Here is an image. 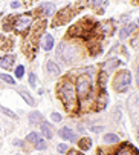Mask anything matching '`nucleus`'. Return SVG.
I'll use <instances>...</instances> for the list:
<instances>
[{"mask_svg": "<svg viewBox=\"0 0 139 155\" xmlns=\"http://www.w3.org/2000/svg\"><path fill=\"white\" fill-rule=\"evenodd\" d=\"M58 95L64 104V109L67 110V112H75V110L78 109V100H77V91L75 87L72 84V81H64L61 86H60V91H58Z\"/></svg>", "mask_w": 139, "mask_h": 155, "instance_id": "1", "label": "nucleus"}, {"mask_svg": "<svg viewBox=\"0 0 139 155\" xmlns=\"http://www.w3.org/2000/svg\"><path fill=\"white\" fill-rule=\"evenodd\" d=\"M130 81H131L130 72H128V71H119L116 75H115V80H113V87H115V91L124 92L127 87L130 86Z\"/></svg>", "mask_w": 139, "mask_h": 155, "instance_id": "2", "label": "nucleus"}, {"mask_svg": "<svg viewBox=\"0 0 139 155\" xmlns=\"http://www.w3.org/2000/svg\"><path fill=\"white\" fill-rule=\"evenodd\" d=\"M77 49L72 46V45H69V43H61L60 48H58V57L64 61V63H71L75 60L77 57Z\"/></svg>", "mask_w": 139, "mask_h": 155, "instance_id": "3", "label": "nucleus"}, {"mask_svg": "<svg viewBox=\"0 0 139 155\" xmlns=\"http://www.w3.org/2000/svg\"><path fill=\"white\" fill-rule=\"evenodd\" d=\"M75 91L78 94V97L81 100L87 98L90 94H92V83L87 77H80L77 80V87H75Z\"/></svg>", "mask_w": 139, "mask_h": 155, "instance_id": "4", "label": "nucleus"}, {"mask_svg": "<svg viewBox=\"0 0 139 155\" xmlns=\"http://www.w3.org/2000/svg\"><path fill=\"white\" fill-rule=\"evenodd\" d=\"M11 17H12L11 18L12 20V29H15L18 32L28 29L29 25H31V20H32L31 14H21V15H17V17L11 15Z\"/></svg>", "mask_w": 139, "mask_h": 155, "instance_id": "5", "label": "nucleus"}, {"mask_svg": "<svg viewBox=\"0 0 139 155\" xmlns=\"http://www.w3.org/2000/svg\"><path fill=\"white\" fill-rule=\"evenodd\" d=\"M90 28H92V21L83 20L81 23L75 25V26L71 29V32H69V34H71V35H80V37H83V32H89Z\"/></svg>", "mask_w": 139, "mask_h": 155, "instance_id": "6", "label": "nucleus"}, {"mask_svg": "<svg viewBox=\"0 0 139 155\" xmlns=\"http://www.w3.org/2000/svg\"><path fill=\"white\" fill-rule=\"evenodd\" d=\"M58 135L63 140H69V141H77V134L71 129V127H61L58 130Z\"/></svg>", "mask_w": 139, "mask_h": 155, "instance_id": "7", "label": "nucleus"}, {"mask_svg": "<svg viewBox=\"0 0 139 155\" xmlns=\"http://www.w3.org/2000/svg\"><path fill=\"white\" fill-rule=\"evenodd\" d=\"M115 155H139V152H137V149L133 147L131 144H122V146L116 150V153H115Z\"/></svg>", "mask_w": 139, "mask_h": 155, "instance_id": "8", "label": "nucleus"}, {"mask_svg": "<svg viewBox=\"0 0 139 155\" xmlns=\"http://www.w3.org/2000/svg\"><path fill=\"white\" fill-rule=\"evenodd\" d=\"M40 124H41V134L44 135V138L51 140V138L54 137V132H52V126H51L49 123H46V121H43V123H40Z\"/></svg>", "mask_w": 139, "mask_h": 155, "instance_id": "9", "label": "nucleus"}, {"mask_svg": "<svg viewBox=\"0 0 139 155\" xmlns=\"http://www.w3.org/2000/svg\"><path fill=\"white\" fill-rule=\"evenodd\" d=\"M15 57L14 55H5L3 58H0V68H3V69H9L12 63H14Z\"/></svg>", "mask_w": 139, "mask_h": 155, "instance_id": "10", "label": "nucleus"}, {"mask_svg": "<svg viewBox=\"0 0 139 155\" xmlns=\"http://www.w3.org/2000/svg\"><path fill=\"white\" fill-rule=\"evenodd\" d=\"M46 69H48V72L49 74H52V75H60V68L57 66V63H54L52 60H49L48 63H46Z\"/></svg>", "mask_w": 139, "mask_h": 155, "instance_id": "11", "label": "nucleus"}, {"mask_svg": "<svg viewBox=\"0 0 139 155\" xmlns=\"http://www.w3.org/2000/svg\"><path fill=\"white\" fill-rule=\"evenodd\" d=\"M43 48L46 51H51L54 48V37L51 34H46L44 35V38H43Z\"/></svg>", "mask_w": 139, "mask_h": 155, "instance_id": "12", "label": "nucleus"}, {"mask_svg": "<svg viewBox=\"0 0 139 155\" xmlns=\"http://www.w3.org/2000/svg\"><path fill=\"white\" fill-rule=\"evenodd\" d=\"M38 11H40L43 15H48V17H49V15L54 12V5H52V3H43Z\"/></svg>", "mask_w": 139, "mask_h": 155, "instance_id": "13", "label": "nucleus"}, {"mask_svg": "<svg viewBox=\"0 0 139 155\" xmlns=\"http://www.w3.org/2000/svg\"><path fill=\"white\" fill-rule=\"evenodd\" d=\"M134 28H136V25H133V23H130V25H127V26H124L122 29H121V32H119V37L121 38H125V37H128L133 31H134Z\"/></svg>", "mask_w": 139, "mask_h": 155, "instance_id": "14", "label": "nucleus"}, {"mask_svg": "<svg viewBox=\"0 0 139 155\" xmlns=\"http://www.w3.org/2000/svg\"><path fill=\"white\" fill-rule=\"evenodd\" d=\"M18 94H20V95L23 97V100H25V101H26V103H28L29 106H35V104H37V103H35V100H34V97H32V95H29V94H28L26 91L20 89V91H18Z\"/></svg>", "mask_w": 139, "mask_h": 155, "instance_id": "15", "label": "nucleus"}, {"mask_svg": "<svg viewBox=\"0 0 139 155\" xmlns=\"http://www.w3.org/2000/svg\"><path fill=\"white\" fill-rule=\"evenodd\" d=\"M29 123L31 124H37V123H43V115L40 114V112H32V114H29Z\"/></svg>", "mask_w": 139, "mask_h": 155, "instance_id": "16", "label": "nucleus"}, {"mask_svg": "<svg viewBox=\"0 0 139 155\" xmlns=\"http://www.w3.org/2000/svg\"><path fill=\"white\" fill-rule=\"evenodd\" d=\"M90 146H92V140H90V138L84 137V138L78 140V147H80L81 150H87V149H90Z\"/></svg>", "mask_w": 139, "mask_h": 155, "instance_id": "17", "label": "nucleus"}, {"mask_svg": "<svg viewBox=\"0 0 139 155\" xmlns=\"http://www.w3.org/2000/svg\"><path fill=\"white\" fill-rule=\"evenodd\" d=\"M118 135H115V134H106L104 135V141L106 143H118Z\"/></svg>", "mask_w": 139, "mask_h": 155, "instance_id": "18", "label": "nucleus"}, {"mask_svg": "<svg viewBox=\"0 0 139 155\" xmlns=\"http://www.w3.org/2000/svg\"><path fill=\"white\" fill-rule=\"evenodd\" d=\"M0 110H2L3 114H6L8 117H11V118H17V115L12 112V110H11V109H8V107H5V106H0Z\"/></svg>", "mask_w": 139, "mask_h": 155, "instance_id": "19", "label": "nucleus"}, {"mask_svg": "<svg viewBox=\"0 0 139 155\" xmlns=\"http://www.w3.org/2000/svg\"><path fill=\"white\" fill-rule=\"evenodd\" d=\"M106 81H107V74L106 72H101L100 74V86H101L103 91H104V87H106Z\"/></svg>", "mask_w": 139, "mask_h": 155, "instance_id": "20", "label": "nucleus"}, {"mask_svg": "<svg viewBox=\"0 0 139 155\" xmlns=\"http://www.w3.org/2000/svg\"><path fill=\"white\" fill-rule=\"evenodd\" d=\"M0 78H2L3 81H6V83H9V84H14L15 83V80L11 75H8V74H0Z\"/></svg>", "mask_w": 139, "mask_h": 155, "instance_id": "21", "label": "nucleus"}, {"mask_svg": "<svg viewBox=\"0 0 139 155\" xmlns=\"http://www.w3.org/2000/svg\"><path fill=\"white\" fill-rule=\"evenodd\" d=\"M34 144H35V149H38V150H44V149H46V143H44L41 138H38Z\"/></svg>", "mask_w": 139, "mask_h": 155, "instance_id": "22", "label": "nucleus"}, {"mask_svg": "<svg viewBox=\"0 0 139 155\" xmlns=\"http://www.w3.org/2000/svg\"><path fill=\"white\" fill-rule=\"evenodd\" d=\"M38 138H40V135L37 134V132H31V134L28 135V138H26V140H29L31 143H35V141H37Z\"/></svg>", "mask_w": 139, "mask_h": 155, "instance_id": "23", "label": "nucleus"}, {"mask_svg": "<svg viewBox=\"0 0 139 155\" xmlns=\"http://www.w3.org/2000/svg\"><path fill=\"white\" fill-rule=\"evenodd\" d=\"M23 74H25V68H23V66H17V69H15V77H17V78H21Z\"/></svg>", "mask_w": 139, "mask_h": 155, "instance_id": "24", "label": "nucleus"}, {"mask_svg": "<svg viewBox=\"0 0 139 155\" xmlns=\"http://www.w3.org/2000/svg\"><path fill=\"white\" fill-rule=\"evenodd\" d=\"M57 150H58L60 153H66V150H67V144H64V143L58 144V146H57Z\"/></svg>", "mask_w": 139, "mask_h": 155, "instance_id": "25", "label": "nucleus"}, {"mask_svg": "<svg viewBox=\"0 0 139 155\" xmlns=\"http://www.w3.org/2000/svg\"><path fill=\"white\" fill-rule=\"evenodd\" d=\"M35 78H37V77H35V74H34V72H31V74H29V84H31L32 87H34V86H35V83H37V80H35Z\"/></svg>", "mask_w": 139, "mask_h": 155, "instance_id": "26", "label": "nucleus"}, {"mask_svg": "<svg viewBox=\"0 0 139 155\" xmlns=\"http://www.w3.org/2000/svg\"><path fill=\"white\" fill-rule=\"evenodd\" d=\"M51 118H52L54 121H61V115H60L58 112H54V114L51 115Z\"/></svg>", "mask_w": 139, "mask_h": 155, "instance_id": "27", "label": "nucleus"}, {"mask_svg": "<svg viewBox=\"0 0 139 155\" xmlns=\"http://www.w3.org/2000/svg\"><path fill=\"white\" fill-rule=\"evenodd\" d=\"M66 155H83V153H78L77 150H67V153Z\"/></svg>", "mask_w": 139, "mask_h": 155, "instance_id": "28", "label": "nucleus"}, {"mask_svg": "<svg viewBox=\"0 0 139 155\" xmlns=\"http://www.w3.org/2000/svg\"><path fill=\"white\" fill-rule=\"evenodd\" d=\"M93 3H96V5H104L106 3V0H92Z\"/></svg>", "mask_w": 139, "mask_h": 155, "instance_id": "29", "label": "nucleus"}, {"mask_svg": "<svg viewBox=\"0 0 139 155\" xmlns=\"http://www.w3.org/2000/svg\"><path fill=\"white\" fill-rule=\"evenodd\" d=\"M18 6H20V3H18V2H12V3H11V8H12V9H17Z\"/></svg>", "mask_w": 139, "mask_h": 155, "instance_id": "30", "label": "nucleus"}, {"mask_svg": "<svg viewBox=\"0 0 139 155\" xmlns=\"http://www.w3.org/2000/svg\"><path fill=\"white\" fill-rule=\"evenodd\" d=\"M136 83L139 86V66H137V69H136Z\"/></svg>", "mask_w": 139, "mask_h": 155, "instance_id": "31", "label": "nucleus"}, {"mask_svg": "<svg viewBox=\"0 0 139 155\" xmlns=\"http://www.w3.org/2000/svg\"><path fill=\"white\" fill-rule=\"evenodd\" d=\"M92 130H93V132H101V127L100 126H95V127H92Z\"/></svg>", "mask_w": 139, "mask_h": 155, "instance_id": "32", "label": "nucleus"}, {"mask_svg": "<svg viewBox=\"0 0 139 155\" xmlns=\"http://www.w3.org/2000/svg\"><path fill=\"white\" fill-rule=\"evenodd\" d=\"M14 144H15V146H21V141H18V140H15V141H14Z\"/></svg>", "mask_w": 139, "mask_h": 155, "instance_id": "33", "label": "nucleus"}, {"mask_svg": "<svg viewBox=\"0 0 139 155\" xmlns=\"http://www.w3.org/2000/svg\"><path fill=\"white\" fill-rule=\"evenodd\" d=\"M137 103H139V100H137Z\"/></svg>", "mask_w": 139, "mask_h": 155, "instance_id": "34", "label": "nucleus"}, {"mask_svg": "<svg viewBox=\"0 0 139 155\" xmlns=\"http://www.w3.org/2000/svg\"><path fill=\"white\" fill-rule=\"evenodd\" d=\"M137 134H139V132H137Z\"/></svg>", "mask_w": 139, "mask_h": 155, "instance_id": "35", "label": "nucleus"}]
</instances>
